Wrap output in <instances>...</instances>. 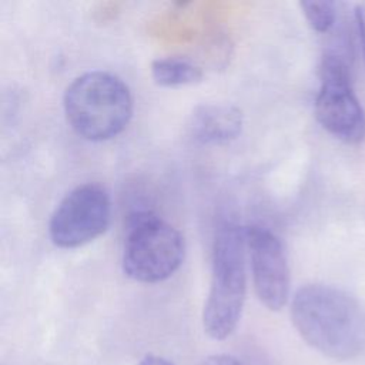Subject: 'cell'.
Returning <instances> with one entry per match:
<instances>
[{"mask_svg":"<svg viewBox=\"0 0 365 365\" xmlns=\"http://www.w3.org/2000/svg\"><path fill=\"white\" fill-rule=\"evenodd\" d=\"M291 319L301 338L324 356L349 361L365 351V308L341 288L301 287L291 301Z\"/></svg>","mask_w":365,"mask_h":365,"instance_id":"cell-1","label":"cell"},{"mask_svg":"<svg viewBox=\"0 0 365 365\" xmlns=\"http://www.w3.org/2000/svg\"><path fill=\"white\" fill-rule=\"evenodd\" d=\"M137 365H174V364L170 362L167 358H163V356H158L154 354H148Z\"/></svg>","mask_w":365,"mask_h":365,"instance_id":"cell-13","label":"cell"},{"mask_svg":"<svg viewBox=\"0 0 365 365\" xmlns=\"http://www.w3.org/2000/svg\"><path fill=\"white\" fill-rule=\"evenodd\" d=\"M321 86L314 103L319 125L335 138L356 145L365 140V110L351 84L345 60L325 54L321 63Z\"/></svg>","mask_w":365,"mask_h":365,"instance_id":"cell-5","label":"cell"},{"mask_svg":"<svg viewBox=\"0 0 365 365\" xmlns=\"http://www.w3.org/2000/svg\"><path fill=\"white\" fill-rule=\"evenodd\" d=\"M252 282L259 301L271 311H279L288 301L291 274L281 240L267 228L245 231Z\"/></svg>","mask_w":365,"mask_h":365,"instance_id":"cell-7","label":"cell"},{"mask_svg":"<svg viewBox=\"0 0 365 365\" xmlns=\"http://www.w3.org/2000/svg\"><path fill=\"white\" fill-rule=\"evenodd\" d=\"M355 19H356L361 46H362L364 60H365V1H359L355 4Z\"/></svg>","mask_w":365,"mask_h":365,"instance_id":"cell-11","label":"cell"},{"mask_svg":"<svg viewBox=\"0 0 365 365\" xmlns=\"http://www.w3.org/2000/svg\"><path fill=\"white\" fill-rule=\"evenodd\" d=\"M201 365H242V362L228 354H215L205 358Z\"/></svg>","mask_w":365,"mask_h":365,"instance_id":"cell-12","label":"cell"},{"mask_svg":"<svg viewBox=\"0 0 365 365\" xmlns=\"http://www.w3.org/2000/svg\"><path fill=\"white\" fill-rule=\"evenodd\" d=\"M242 128V113L225 103L198 106L188 123L190 135L200 144L220 145L235 140Z\"/></svg>","mask_w":365,"mask_h":365,"instance_id":"cell-8","label":"cell"},{"mask_svg":"<svg viewBox=\"0 0 365 365\" xmlns=\"http://www.w3.org/2000/svg\"><path fill=\"white\" fill-rule=\"evenodd\" d=\"M111 201L97 182L73 188L58 202L48 222L50 240L60 248H77L100 237L110 224Z\"/></svg>","mask_w":365,"mask_h":365,"instance_id":"cell-6","label":"cell"},{"mask_svg":"<svg viewBox=\"0 0 365 365\" xmlns=\"http://www.w3.org/2000/svg\"><path fill=\"white\" fill-rule=\"evenodd\" d=\"M185 252L180 231L153 211H135L127 220L123 271L134 281L155 284L170 278Z\"/></svg>","mask_w":365,"mask_h":365,"instance_id":"cell-4","label":"cell"},{"mask_svg":"<svg viewBox=\"0 0 365 365\" xmlns=\"http://www.w3.org/2000/svg\"><path fill=\"white\" fill-rule=\"evenodd\" d=\"M151 77L161 87H181L198 83L202 71L187 58L164 57L151 63Z\"/></svg>","mask_w":365,"mask_h":365,"instance_id":"cell-9","label":"cell"},{"mask_svg":"<svg viewBox=\"0 0 365 365\" xmlns=\"http://www.w3.org/2000/svg\"><path fill=\"white\" fill-rule=\"evenodd\" d=\"M308 24L317 33H327L336 20V4L328 0H305L299 3Z\"/></svg>","mask_w":365,"mask_h":365,"instance_id":"cell-10","label":"cell"},{"mask_svg":"<svg viewBox=\"0 0 365 365\" xmlns=\"http://www.w3.org/2000/svg\"><path fill=\"white\" fill-rule=\"evenodd\" d=\"M247 234L225 224L214 240L211 282L202 309L205 334L217 341L228 338L237 328L247 295Z\"/></svg>","mask_w":365,"mask_h":365,"instance_id":"cell-3","label":"cell"},{"mask_svg":"<svg viewBox=\"0 0 365 365\" xmlns=\"http://www.w3.org/2000/svg\"><path fill=\"white\" fill-rule=\"evenodd\" d=\"M63 107L76 134L98 143L111 140L127 127L133 115V96L120 77L97 70L70 83Z\"/></svg>","mask_w":365,"mask_h":365,"instance_id":"cell-2","label":"cell"},{"mask_svg":"<svg viewBox=\"0 0 365 365\" xmlns=\"http://www.w3.org/2000/svg\"><path fill=\"white\" fill-rule=\"evenodd\" d=\"M242 365H267L264 361H261V359H248L245 364H242Z\"/></svg>","mask_w":365,"mask_h":365,"instance_id":"cell-14","label":"cell"}]
</instances>
